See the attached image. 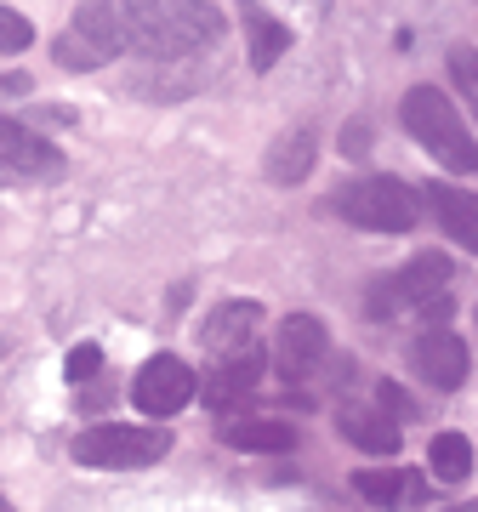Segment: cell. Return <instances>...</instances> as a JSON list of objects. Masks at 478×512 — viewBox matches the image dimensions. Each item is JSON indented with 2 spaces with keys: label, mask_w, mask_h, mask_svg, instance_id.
Returning a JSON list of instances; mask_svg holds the SVG:
<instances>
[{
  "label": "cell",
  "mask_w": 478,
  "mask_h": 512,
  "mask_svg": "<svg viewBox=\"0 0 478 512\" xmlns=\"http://www.w3.org/2000/svg\"><path fill=\"white\" fill-rule=\"evenodd\" d=\"M74 29L109 57L137 52L154 63H188L217 46L228 18L211 0H86L74 12Z\"/></svg>",
  "instance_id": "1"
},
{
  "label": "cell",
  "mask_w": 478,
  "mask_h": 512,
  "mask_svg": "<svg viewBox=\"0 0 478 512\" xmlns=\"http://www.w3.org/2000/svg\"><path fill=\"white\" fill-rule=\"evenodd\" d=\"M399 120H405V131H410V137H416V143H422L439 165H450V171H467V177L478 171L473 131L461 126L456 103H450L439 86H410L405 103H399Z\"/></svg>",
  "instance_id": "2"
},
{
  "label": "cell",
  "mask_w": 478,
  "mask_h": 512,
  "mask_svg": "<svg viewBox=\"0 0 478 512\" xmlns=\"http://www.w3.org/2000/svg\"><path fill=\"white\" fill-rule=\"evenodd\" d=\"M69 456L97 473H131V467H154L171 456L166 427H137V421H97L69 444Z\"/></svg>",
  "instance_id": "3"
},
{
  "label": "cell",
  "mask_w": 478,
  "mask_h": 512,
  "mask_svg": "<svg viewBox=\"0 0 478 512\" xmlns=\"http://www.w3.org/2000/svg\"><path fill=\"white\" fill-rule=\"evenodd\" d=\"M331 205H336V217H348L353 228H370V234H410L416 217H422V194L405 177H359V183H342Z\"/></svg>",
  "instance_id": "4"
},
{
  "label": "cell",
  "mask_w": 478,
  "mask_h": 512,
  "mask_svg": "<svg viewBox=\"0 0 478 512\" xmlns=\"http://www.w3.org/2000/svg\"><path fill=\"white\" fill-rule=\"evenodd\" d=\"M450 291V262H444L439 251H422V256H410L399 274H387L370 285V313L376 319H387L393 308H427L433 296Z\"/></svg>",
  "instance_id": "5"
},
{
  "label": "cell",
  "mask_w": 478,
  "mask_h": 512,
  "mask_svg": "<svg viewBox=\"0 0 478 512\" xmlns=\"http://www.w3.org/2000/svg\"><path fill=\"white\" fill-rule=\"evenodd\" d=\"M194 393H200V382H194V370H188L177 353H154V359H143V370L131 376V404L154 421L177 416Z\"/></svg>",
  "instance_id": "6"
},
{
  "label": "cell",
  "mask_w": 478,
  "mask_h": 512,
  "mask_svg": "<svg viewBox=\"0 0 478 512\" xmlns=\"http://www.w3.org/2000/svg\"><path fill=\"white\" fill-rule=\"evenodd\" d=\"M410 365H416V376L433 387H444V393H456L461 382H467V370H473V353H467V342H461L456 330L444 325H427L416 342H410Z\"/></svg>",
  "instance_id": "7"
},
{
  "label": "cell",
  "mask_w": 478,
  "mask_h": 512,
  "mask_svg": "<svg viewBox=\"0 0 478 512\" xmlns=\"http://www.w3.org/2000/svg\"><path fill=\"white\" fill-rule=\"evenodd\" d=\"M0 165L12 171V177H63V154H57L35 126H23V120H6L0 114Z\"/></svg>",
  "instance_id": "8"
},
{
  "label": "cell",
  "mask_w": 478,
  "mask_h": 512,
  "mask_svg": "<svg viewBox=\"0 0 478 512\" xmlns=\"http://www.w3.org/2000/svg\"><path fill=\"white\" fill-rule=\"evenodd\" d=\"M325 319H313V313H291L285 325L274 330V370L279 376H291V382H302L319 359H325Z\"/></svg>",
  "instance_id": "9"
},
{
  "label": "cell",
  "mask_w": 478,
  "mask_h": 512,
  "mask_svg": "<svg viewBox=\"0 0 478 512\" xmlns=\"http://www.w3.org/2000/svg\"><path fill=\"white\" fill-rule=\"evenodd\" d=\"M422 194H427V205H433V217H439L444 234L456 239L461 251L478 256V194H473V188L433 183V188H422Z\"/></svg>",
  "instance_id": "10"
},
{
  "label": "cell",
  "mask_w": 478,
  "mask_h": 512,
  "mask_svg": "<svg viewBox=\"0 0 478 512\" xmlns=\"http://www.w3.org/2000/svg\"><path fill=\"white\" fill-rule=\"evenodd\" d=\"M262 330V308L257 302H222V308L205 313V330H200V342L211 353H239L251 336Z\"/></svg>",
  "instance_id": "11"
},
{
  "label": "cell",
  "mask_w": 478,
  "mask_h": 512,
  "mask_svg": "<svg viewBox=\"0 0 478 512\" xmlns=\"http://www.w3.org/2000/svg\"><path fill=\"white\" fill-rule=\"evenodd\" d=\"M222 444H234V450H296V427L291 421H274V416H228L217 421Z\"/></svg>",
  "instance_id": "12"
},
{
  "label": "cell",
  "mask_w": 478,
  "mask_h": 512,
  "mask_svg": "<svg viewBox=\"0 0 478 512\" xmlns=\"http://www.w3.org/2000/svg\"><path fill=\"white\" fill-rule=\"evenodd\" d=\"M313 154H319V143H313V126H291L274 148H268V183L296 188V183L313 171Z\"/></svg>",
  "instance_id": "13"
},
{
  "label": "cell",
  "mask_w": 478,
  "mask_h": 512,
  "mask_svg": "<svg viewBox=\"0 0 478 512\" xmlns=\"http://www.w3.org/2000/svg\"><path fill=\"white\" fill-rule=\"evenodd\" d=\"M257 387H262V359H228V365L211 376V387H205V404H211L217 416H234Z\"/></svg>",
  "instance_id": "14"
},
{
  "label": "cell",
  "mask_w": 478,
  "mask_h": 512,
  "mask_svg": "<svg viewBox=\"0 0 478 512\" xmlns=\"http://www.w3.org/2000/svg\"><path fill=\"white\" fill-rule=\"evenodd\" d=\"M239 12H245V35H251V69H274L279 57L291 52V29L251 0H239Z\"/></svg>",
  "instance_id": "15"
},
{
  "label": "cell",
  "mask_w": 478,
  "mask_h": 512,
  "mask_svg": "<svg viewBox=\"0 0 478 512\" xmlns=\"http://www.w3.org/2000/svg\"><path fill=\"white\" fill-rule=\"evenodd\" d=\"M342 439L370 450V456H393V450H399V421L370 416V410H348V416H342Z\"/></svg>",
  "instance_id": "16"
},
{
  "label": "cell",
  "mask_w": 478,
  "mask_h": 512,
  "mask_svg": "<svg viewBox=\"0 0 478 512\" xmlns=\"http://www.w3.org/2000/svg\"><path fill=\"white\" fill-rule=\"evenodd\" d=\"M427 467H433L439 484H461V478L473 473V439H467V433H433Z\"/></svg>",
  "instance_id": "17"
},
{
  "label": "cell",
  "mask_w": 478,
  "mask_h": 512,
  "mask_svg": "<svg viewBox=\"0 0 478 512\" xmlns=\"http://www.w3.org/2000/svg\"><path fill=\"white\" fill-rule=\"evenodd\" d=\"M353 490L365 495V501H376V507H393V501H422L427 484L399 467V473H359L353 478Z\"/></svg>",
  "instance_id": "18"
},
{
  "label": "cell",
  "mask_w": 478,
  "mask_h": 512,
  "mask_svg": "<svg viewBox=\"0 0 478 512\" xmlns=\"http://www.w3.org/2000/svg\"><path fill=\"white\" fill-rule=\"evenodd\" d=\"M52 57L63 63V69H74V74H80V69H103V63H109V52H103L97 40H86L80 29H63L57 46H52Z\"/></svg>",
  "instance_id": "19"
},
{
  "label": "cell",
  "mask_w": 478,
  "mask_h": 512,
  "mask_svg": "<svg viewBox=\"0 0 478 512\" xmlns=\"http://www.w3.org/2000/svg\"><path fill=\"white\" fill-rule=\"evenodd\" d=\"M450 80H456L461 103H473V114H478V52L473 46H456L450 52Z\"/></svg>",
  "instance_id": "20"
},
{
  "label": "cell",
  "mask_w": 478,
  "mask_h": 512,
  "mask_svg": "<svg viewBox=\"0 0 478 512\" xmlns=\"http://www.w3.org/2000/svg\"><path fill=\"white\" fill-rule=\"evenodd\" d=\"M103 376V348L97 342H80V348H69V382L74 387H86Z\"/></svg>",
  "instance_id": "21"
},
{
  "label": "cell",
  "mask_w": 478,
  "mask_h": 512,
  "mask_svg": "<svg viewBox=\"0 0 478 512\" xmlns=\"http://www.w3.org/2000/svg\"><path fill=\"white\" fill-rule=\"evenodd\" d=\"M23 46H35L29 18H23V12H12V6H0V52H23Z\"/></svg>",
  "instance_id": "22"
},
{
  "label": "cell",
  "mask_w": 478,
  "mask_h": 512,
  "mask_svg": "<svg viewBox=\"0 0 478 512\" xmlns=\"http://www.w3.org/2000/svg\"><path fill=\"white\" fill-rule=\"evenodd\" d=\"M376 399H382V416H393V421L416 416V404H410V393L399 382H376Z\"/></svg>",
  "instance_id": "23"
},
{
  "label": "cell",
  "mask_w": 478,
  "mask_h": 512,
  "mask_svg": "<svg viewBox=\"0 0 478 512\" xmlns=\"http://www.w3.org/2000/svg\"><path fill=\"white\" fill-rule=\"evenodd\" d=\"M342 154H348V160H365L370 154V120H348V126H342Z\"/></svg>",
  "instance_id": "24"
},
{
  "label": "cell",
  "mask_w": 478,
  "mask_h": 512,
  "mask_svg": "<svg viewBox=\"0 0 478 512\" xmlns=\"http://www.w3.org/2000/svg\"><path fill=\"white\" fill-rule=\"evenodd\" d=\"M29 92V74H0V97H23Z\"/></svg>",
  "instance_id": "25"
},
{
  "label": "cell",
  "mask_w": 478,
  "mask_h": 512,
  "mask_svg": "<svg viewBox=\"0 0 478 512\" xmlns=\"http://www.w3.org/2000/svg\"><path fill=\"white\" fill-rule=\"evenodd\" d=\"M0 507H6V501H0Z\"/></svg>",
  "instance_id": "26"
}]
</instances>
